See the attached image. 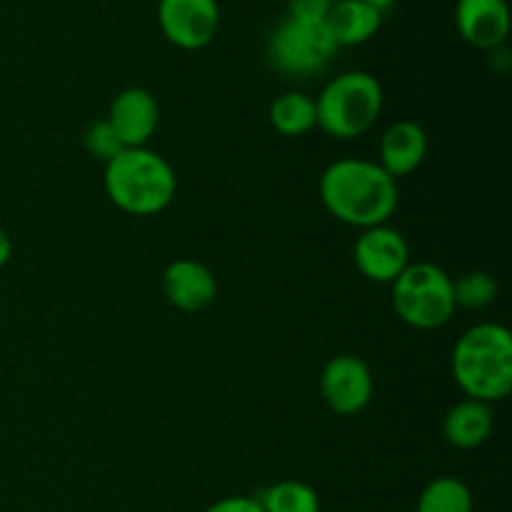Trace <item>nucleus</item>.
I'll return each instance as SVG.
<instances>
[{
    "mask_svg": "<svg viewBox=\"0 0 512 512\" xmlns=\"http://www.w3.org/2000/svg\"><path fill=\"white\" fill-rule=\"evenodd\" d=\"M320 200L335 220L353 228L385 225L398 210V183L378 163L345 158L328 165L320 178Z\"/></svg>",
    "mask_w": 512,
    "mask_h": 512,
    "instance_id": "1",
    "label": "nucleus"
},
{
    "mask_svg": "<svg viewBox=\"0 0 512 512\" xmlns=\"http://www.w3.org/2000/svg\"><path fill=\"white\" fill-rule=\"evenodd\" d=\"M453 378L470 400L493 405L512 390V335L495 323L465 330L453 348Z\"/></svg>",
    "mask_w": 512,
    "mask_h": 512,
    "instance_id": "2",
    "label": "nucleus"
},
{
    "mask_svg": "<svg viewBox=\"0 0 512 512\" xmlns=\"http://www.w3.org/2000/svg\"><path fill=\"white\" fill-rule=\"evenodd\" d=\"M105 193L130 215H158L173 203L178 180L163 155L148 148H125L105 163Z\"/></svg>",
    "mask_w": 512,
    "mask_h": 512,
    "instance_id": "3",
    "label": "nucleus"
},
{
    "mask_svg": "<svg viewBox=\"0 0 512 512\" xmlns=\"http://www.w3.org/2000/svg\"><path fill=\"white\" fill-rule=\"evenodd\" d=\"M383 100V85L375 75L365 70L340 73L315 98L318 128L338 140L360 138L378 123Z\"/></svg>",
    "mask_w": 512,
    "mask_h": 512,
    "instance_id": "4",
    "label": "nucleus"
},
{
    "mask_svg": "<svg viewBox=\"0 0 512 512\" xmlns=\"http://www.w3.org/2000/svg\"><path fill=\"white\" fill-rule=\"evenodd\" d=\"M393 285V310L415 330L443 328L455 308L453 278L433 263H410Z\"/></svg>",
    "mask_w": 512,
    "mask_h": 512,
    "instance_id": "5",
    "label": "nucleus"
},
{
    "mask_svg": "<svg viewBox=\"0 0 512 512\" xmlns=\"http://www.w3.org/2000/svg\"><path fill=\"white\" fill-rule=\"evenodd\" d=\"M338 43L325 20L285 18L268 40V60L278 73L290 78L318 75L333 63Z\"/></svg>",
    "mask_w": 512,
    "mask_h": 512,
    "instance_id": "6",
    "label": "nucleus"
},
{
    "mask_svg": "<svg viewBox=\"0 0 512 512\" xmlns=\"http://www.w3.org/2000/svg\"><path fill=\"white\" fill-rule=\"evenodd\" d=\"M158 23L175 48L200 50L218 33L220 5L218 0H160Z\"/></svg>",
    "mask_w": 512,
    "mask_h": 512,
    "instance_id": "7",
    "label": "nucleus"
},
{
    "mask_svg": "<svg viewBox=\"0 0 512 512\" xmlns=\"http://www.w3.org/2000/svg\"><path fill=\"white\" fill-rule=\"evenodd\" d=\"M320 395L338 415H358L373 400V373L358 355H338L320 375Z\"/></svg>",
    "mask_w": 512,
    "mask_h": 512,
    "instance_id": "8",
    "label": "nucleus"
},
{
    "mask_svg": "<svg viewBox=\"0 0 512 512\" xmlns=\"http://www.w3.org/2000/svg\"><path fill=\"white\" fill-rule=\"evenodd\" d=\"M353 258L360 275H365L373 283H395L398 275L413 263L408 240L398 230L390 228L388 223L363 230V235L355 243Z\"/></svg>",
    "mask_w": 512,
    "mask_h": 512,
    "instance_id": "9",
    "label": "nucleus"
},
{
    "mask_svg": "<svg viewBox=\"0 0 512 512\" xmlns=\"http://www.w3.org/2000/svg\"><path fill=\"white\" fill-rule=\"evenodd\" d=\"M508 0H458L455 25L460 38L478 50H495L510 35Z\"/></svg>",
    "mask_w": 512,
    "mask_h": 512,
    "instance_id": "10",
    "label": "nucleus"
},
{
    "mask_svg": "<svg viewBox=\"0 0 512 512\" xmlns=\"http://www.w3.org/2000/svg\"><path fill=\"white\" fill-rule=\"evenodd\" d=\"M105 120L115 130L123 148H145V143L153 138L155 128H158V100L145 88H125L113 98Z\"/></svg>",
    "mask_w": 512,
    "mask_h": 512,
    "instance_id": "11",
    "label": "nucleus"
},
{
    "mask_svg": "<svg viewBox=\"0 0 512 512\" xmlns=\"http://www.w3.org/2000/svg\"><path fill=\"white\" fill-rule=\"evenodd\" d=\"M163 290L173 308L183 313H198L213 305L218 295V280L208 265L193 258H180L165 268Z\"/></svg>",
    "mask_w": 512,
    "mask_h": 512,
    "instance_id": "12",
    "label": "nucleus"
},
{
    "mask_svg": "<svg viewBox=\"0 0 512 512\" xmlns=\"http://www.w3.org/2000/svg\"><path fill=\"white\" fill-rule=\"evenodd\" d=\"M428 155V135L413 120H398L380 140V168L390 178H403L418 170Z\"/></svg>",
    "mask_w": 512,
    "mask_h": 512,
    "instance_id": "13",
    "label": "nucleus"
},
{
    "mask_svg": "<svg viewBox=\"0 0 512 512\" xmlns=\"http://www.w3.org/2000/svg\"><path fill=\"white\" fill-rule=\"evenodd\" d=\"M495 425L493 405L483 400H463L453 405L443 420V435L453 448L473 450L490 438Z\"/></svg>",
    "mask_w": 512,
    "mask_h": 512,
    "instance_id": "14",
    "label": "nucleus"
},
{
    "mask_svg": "<svg viewBox=\"0 0 512 512\" xmlns=\"http://www.w3.org/2000/svg\"><path fill=\"white\" fill-rule=\"evenodd\" d=\"M325 25L338 48L368 43L383 25V10L365 0H338L330 8Z\"/></svg>",
    "mask_w": 512,
    "mask_h": 512,
    "instance_id": "15",
    "label": "nucleus"
},
{
    "mask_svg": "<svg viewBox=\"0 0 512 512\" xmlns=\"http://www.w3.org/2000/svg\"><path fill=\"white\" fill-rule=\"evenodd\" d=\"M270 125L285 138H300L318 125L315 98L300 90H288L278 95L270 105Z\"/></svg>",
    "mask_w": 512,
    "mask_h": 512,
    "instance_id": "16",
    "label": "nucleus"
},
{
    "mask_svg": "<svg viewBox=\"0 0 512 512\" xmlns=\"http://www.w3.org/2000/svg\"><path fill=\"white\" fill-rule=\"evenodd\" d=\"M415 512H473V493L458 478H438L425 485Z\"/></svg>",
    "mask_w": 512,
    "mask_h": 512,
    "instance_id": "17",
    "label": "nucleus"
},
{
    "mask_svg": "<svg viewBox=\"0 0 512 512\" xmlns=\"http://www.w3.org/2000/svg\"><path fill=\"white\" fill-rule=\"evenodd\" d=\"M265 512H320V498L308 483L280 480L258 498Z\"/></svg>",
    "mask_w": 512,
    "mask_h": 512,
    "instance_id": "18",
    "label": "nucleus"
},
{
    "mask_svg": "<svg viewBox=\"0 0 512 512\" xmlns=\"http://www.w3.org/2000/svg\"><path fill=\"white\" fill-rule=\"evenodd\" d=\"M453 298L455 308L465 310H485L498 298V283L485 270H470L458 280H453Z\"/></svg>",
    "mask_w": 512,
    "mask_h": 512,
    "instance_id": "19",
    "label": "nucleus"
},
{
    "mask_svg": "<svg viewBox=\"0 0 512 512\" xmlns=\"http://www.w3.org/2000/svg\"><path fill=\"white\" fill-rule=\"evenodd\" d=\"M83 143H85V150H88L93 158L103 160V163H110L115 155L125 150L123 143H120V138L115 135V130L110 128L108 120H98V123L88 125V130H85L83 135Z\"/></svg>",
    "mask_w": 512,
    "mask_h": 512,
    "instance_id": "20",
    "label": "nucleus"
},
{
    "mask_svg": "<svg viewBox=\"0 0 512 512\" xmlns=\"http://www.w3.org/2000/svg\"><path fill=\"white\" fill-rule=\"evenodd\" d=\"M333 0H288V15L300 20H325Z\"/></svg>",
    "mask_w": 512,
    "mask_h": 512,
    "instance_id": "21",
    "label": "nucleus"
},
{
    "mask_svg": "<svg viewBox=\"0 0 512 512\" xmlns=\"http://www.w3.org/2000/svg\"><path fill=\"white\" fill-rule=\"evenodd\" d=\"M205 512H265L260 508V503L255 498H243V495H235V498H223L218 503L210 505Z\"/></svg>",
    "mask_w": 512,
    "mask_h": 512,
    "instance_id": "22",
    "label": "nucleus"
},
{
    "mask_svg": "<svg viewBox=\"0 0 512 512\" xmlns=\"http://www.w3.org/2000/svg\"><path fill=\"white\" fill-rule=\"evenodd\" d=\"M10 255H13V240H10V235L5 233V228L0 225V268L8 265Z\"/></svg>",
    "mask_w": 512,
    "mask_h": 512,
    "instance_id": "23",
    "label": "nucleus"
},
{
    "mask_svg": "<svg viewBox=\"0 0 512 512\" xmlns=\"http://www.w3.org/2000/svg\"><path fill=\"white\" fill-rule=\"evenodd\" d=\"M365 3H370V5H375V8H388V5H393L395 0H365Z\"/></svg>",
    "mask_w": 512,
    "mask_h": 512,
    "instance_id": "24",
    "label": "nucleus"
},
{
    "mask_svg": "<svg viewBox=\"0 0 512 512\" xmlns=\"http://www.w3.org/2000/svg\"><path fill=\"white\" fill-rule=\"evenodd\" d=\"M333 3H338V0H333Z\"/></svg>",
    "mask_w": 512,
    "mask_h": 512,
    "instance_id": "25",
    "label": "nucleus"
}]
</instances>
